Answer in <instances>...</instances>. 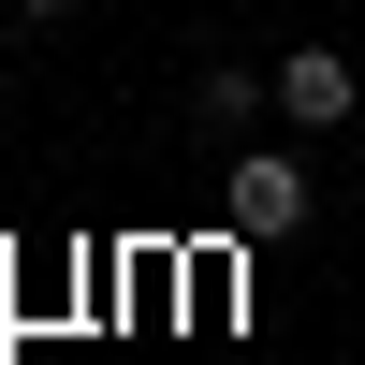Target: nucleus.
I'll use <instances>...</instances> for the list:
<instances>
[{
	"label": "nucleus",
	"mask_w": 365,
	"mask_h": 365,
	"mask_svg": "<svg viewBox=\"0 0 365 365\" xmlns=\"http://www.w3.org/2000/svg\"><path fill=\"white\" fill-rule=\"evenodd\" d=\"M190 103H205V132H249V103H278V73H205Z\"/></svg>",
	"instance_id": "7ed1b4c3"
},
{
	"label": "nucleus",
	"mask_w": 365,
	"mask_h": 365,
	"mask_svg": "<svg viewBox=\"0 0 365 365\" xmlns=\"http://www.w3.org/2000/svg\"><path fill=\"white\" fill-rule=\"evenodd\" d=\"M351 103H365V73H351L336 44H292V58H278V117H292V132H336Z\"/></svg>",
	"instance_id": "f257e3e1"
},
{
	"label": "nucleus",
	"mask_w": 365,
	"mask_h": 365,
	"mask_svg": "<svg viewBox=\"0 0 365 365\" xmlns=\"http://www.w3.org/2000/svg\"><path fill=\"white\" fill-rule=\"evenodd\" d=\"M44 15H73V0H44Z\"/></svg>",
	"instance_id": "20e7f679"
},
{
	"label": "nucleus",
	"mask_w": 365,
	"mask_h": 365,
	"mask_svg": "<svg viewBox=\"0 0 365 365\" xmlns=\"http://www.w3.org/2000/svg\"><path fill=\"white\" fill-rule=\"evenodd\" d=\"M234 234H307V161H234Z\"/></svg>",
	"instance_id": "f03ea898"
}]
</instances>
